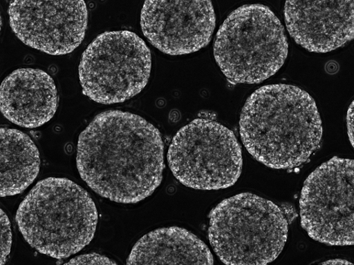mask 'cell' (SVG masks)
Masks as SVG:
<instances>
[{
	"label": "cell",
	"instance_id": "6da1fadb",
	"mask_svg": "<svg viewBox=\"0 0 354 265\" xmlns=\"http://www.w3.org/2000/svg\"><path fill=\"white\" fill-rule=\"evenodd\" d=\"M77 168L95 193L120 204L151 195L162 180L164 143L159 130L130 112L97 115L77 141Z\"/></svg>",
	"mask_w": 354,
	"mask_h": 265
},
{
	"label": "cell",
	"instance_id": "7a4b0ae2",
	"mask_svg": "<svg viewBox=\"0 0 354 265\" xmlns=\"http://www.w3.org/2000/svg\"><path fill=\"white\" fill-rule=\"evenodd\" d=\"M239 130L251 156L276 170L307 162L323 136L315 99L302 88L283 84L263 86L249 97Z\"/></svg>",
	"mask_w": 354,
	"mask_h": 265
},
{
	"label": "cell",
	"instance_id": "3957f363",
	"mask_svg": "<svg viewBox=\"0 0 354 265\" xmlns=\"http://www.w3.org/2000/svg\"><path fill=\"white\" fill-rule=\"evenodd\" d=\"M97 217L93 198L82 186L50 177L33 186L20 204L16 222L32 248L64 259L90 244Z\"/></svg>",
	"mask_w": 354,
	"mask_h": 265
},
{
	"label": "cell",
	"instance_id": "277c9868",
	"mask_svg": "<svg viewBox=\"0 0 354 265\" xmlns=\"http://www.w3.org/2000/svg\"><path fill=\"white\" fill-rule=\"evenodd\" d=\"M208 239L219 259L230 265H264L274 261L288 237L282 210L257 195L230 197L209 215Z\"/></svg>",
	"mask_w": 354,
	"mask_h": 265
},
{
	"label": "cell",
	"instance_id": "5b68a950",
	"mask_svg": "<svg viewBox=\"0 0 354 265\" xmlns=\"http://www.w3.org/2000/svg\"><path fill=\"white\" fill-rule=\"evenodd\" d=\"M281 21L268 6H243L221 26L214 42V57L232 84H260L278 72L288 55Z\"/></svg>",
	"mask_w": 354,
	"mask_h": 265
},
{
	"label": "cell",
	"instance_id": "8992f818",
	"mask_svg": "<svg viewBox=\"0 0 354 265\" xmlns=\"http://www.w3.org/2000/svg\"><path fill=\"white\" fill-rule=\"evenodd\" d=\"M151 70L149 48L129 30L98 35L84 52L79 68L84 95L105 105L123 103L140 93Z\"/></svg>",
	"mask_w": 354,
	"mask_h": 265
},
{
	"label": "cell",
	"instance_id": "52a82bcc",
	"mask_svg": "<svg viewBox=\"0 0 354 265\" xmlns=\"http://www.w3.org/2000/svg\"><path fill=\"white\" fill-rule=\"evenodd\" d=\"M168 162L175 178L199 190L234 185L241 174V146L234 132L208 118H197L173 138Z\"/></svg>",
	"mask_w": 354,
	"mask_h": 265
},
{
	"label": "cell",
	"instance_id": "ba28073f",
	"mask_svg": "<svg viewBox=\"0 0 354 265\" xmlns=\"http://www.w3.org/2000/svg\"><path fill=\"white\" fill-rule=\"evenodd\" d=\"M300 209L310 237L328 246H354V160L332 158L310 174Z\"/></svg>",
	"mask_w": 354,
	"mask_h": 265
},
{
	"label": "cell",
	"instance_id": "9c48e42d",
	"mask_svg": "<svg viewBox=\"0 0 354 265\" xmlns=\"http://www.w3.org/2000/svg\"><path fill=\"white\" fill-rule=\"evenodd\" d=\"M11 29L27 46L52 55L73 52L84 39V0H11Z\"/></svg>",
	"mask_w": 354,
	"mask_h": 265
},
{
	"label": "cell",
	"instance_id": "30bf717a",
	"mask_svg": "<svg viewBox=\"0 0 354 265\" xmlns=\"http://www.w3.org/2000/svg\"><path fill=\"white\" fill-rule=\"evenodd\" d=\"M216 21L212 0H146L140 15L143 35L154 48L170 55L205 48Z\"/></svg>",
	"mask_w": 354,
	"mask_h": 265
},
{
	"label": "cell",
	"instance_id": "8fae6325",
	"mask_svg": "<svg viewBox=\"0 0 354 265\" xmlns=\"http://www.w3.org/2000/svg\"><path fill=\"white\" fill-rule=\"evenodd\" d=\"M285 22L308 52L326 53L354 39V0H286Z\"/></svg>",
	"mask_w": 354,
	"mask_h": 265
},
{
	"label": "cell",
	"instance_id": "7c38bea8",
	"mask_svg": "<svg viewBox=\"0 0 354 265\" xmlns=\"http://www.w3.org/2000/svg\"><path fill=\"white\" fill-rule=\"evenodd\" d=\"M1 112L11 123L36 128L48 123L57 112L59 96L52 77L38 69L11 72L0 90Z\"/></svg>",
	"mask_w": 354,
	"mask_h": 265
},
{
	"label": "cell",
	"instance_id": "4fadbf2b",
	"mask_svg": "<svg viewBox=\"0 0 354 265\" xmlns=\"http://www.w3.org/2000/svg\"><path fill=\"white\" fill-rule=\"evenodd\" d=\"M127 264H213L212 252L189 230L169 227L149 232L133 247Z\"/></svg>",
	"mask_w": 354,
	"mask_h": 265
},
{
	"label": "cell",
	"instance_id": "5bb4252c",
	"mask_svg": "<svg viewBox=\"0 0 354 265\" xmlns=\"http://www.w3.org/2000/svg\"><path fill=\"white\" fill-rule=\"evenodd\" d=\"M40 157L35 143L17 129L1 128V195L14 196L37 179Z\"/></svg>",
	"mask_w": 354,
	"mask_h": 265
},
{
	"label": "cell",
	"instance_id": "9a60e30c",
	"mask_svg": "<svg viewBox=\"0 0 354 265\" xmlns=\"http://www.w3.org/2000/svg\"><path fill=\"white\" fill-rule=\"evenodd\" d=\"M12 246V232L10 220L1 209V265H3L7 259Z\"/></svg>",
	"mask_w": 354,
	"mask_h": 265
},
{
	"label": "cell",
	"instance_id": "2e32d148",
	"mask_svg": "<svg viewBox=\"0 0 354 265\" xmlns=\"http://www.w3.org/2000/svg\"><path fill=\"white\" fill-rule=\"evenodd\" d=\"M66 264H117V262L96 253L84 254L65 263Z\"/></svg>",
	"mask_w": 354,
	"mask_h": 265
},
{
	"label": "cell",
	"instance_id": "e0dca14e",
	"mask_svg": "<svg viewBox=\"0 0 354 265\" xmlns=\"http://www.w3.org/2000/svg\"><path fill=\"white\" fill-rule=\"evenodd\" d=\"M347 128L349 140L354 148V101L351 103L348 110Z\"/></svg>",
	"mask_w": 354,
	"mask_h": 265
},
{
	"label": "cell",
	"instance_id": "ac0fdd59",
	"mask_svg": "<svg viewBox=\"0 0 354 265\" xmlns=\"http://www.w3.org/2000/svg\"><path fill=\"white\" fill-rule=\"evenodd\" d=\"M323 264H351V263L346 262V261H342L341 259H333V260H330V261L326 262Z\"/></svg>",
	"mask_w": 354,
	"mask_h": 265
}]
</instances>
